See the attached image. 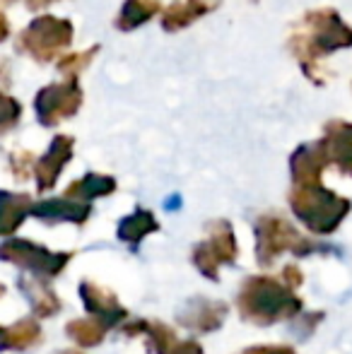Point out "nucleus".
<instances>
[{"mask_svg": "<svg viewBox=\"0 0 352 354\" xmlns=\"http://www.w3.org/2000/svg\"><path fill=\"white\" fill-rule=\"evenodd\" d=\"M113 188H116V183H113V178L109 176H97V174H87L82 181L73 183V188L66 193L68 198H75V201H92V198H102V196H109V193H113Z\"/></svg>", "mask_w": 352, "mask_h": 354, "instance_id": "2eb2a0df", "label": "nucleus"}, {"mask_svg": "<svg viewBox=\"0 0 352 354\" xmlns=\"http://www.w3.org/2000/svg\"><path fill=\"white\" fill-rule=\"evenodd\" d=\"M290 201L295 214L314 234L335 232L338 224L345 219V214L350 212V203L345 198H338L335 193L321 188L319 183L302 186Z\"/></svg>", "mask_w": 352, "mask_h": 354, "instance_id": "7ed1b4c3", "label": "nucleus"}, {"mask_svg": "<svg viewBox=\"0 0 352 354\" xmlns=\"http://www.w3.org/2000/svg\"><path fill=\"white\" fill-rule=\"evenodd\" d=\"M230 306L225 301H212V299H191L181 311L176 313L178 326L196 333H212L222 328Z\"/></svg>", "mask_w": 352, "mask_h": 354, "instance_id": "0eeeda50", "label": "nucleus"}, {"mask_svg": "<svg viewBox=\"0 0 352 354\" xmlns=\"http://www.w3.org/2000/svg\"><path fill=\"white\" fill-rule=\"evenodd\" d=\"M169 354H205L198 340H181L169 350Z\"/></svg>", "mask_w": 352, "mask_h": 354, "instance_id": "f3484780", "label": "nucleus"}, {"mask_svg": "<svg viewBox=\"0 0 352 354\" xmlns=\"http://www.w3.org/2000/svg\"><path fill=\"white\" fill-rule=\"evenodd\" d=\"M121 333L128 337L145 335L147 345H150V350L155 354H169L172 347L178 342L174 328H169L162 321H147V318H138V321L121 323Z\"/></svg>", "mask_w": 352, "mask_h": 354, "instance_id": "6e6552de", "label": "nucleus"}, {"mask_svg": "<svg viewBox=\"0 0 352 354\" xmlns=\"http://www.w3.org/2000/svg\"><path fill=\"white\" fill-rule=\"evenodd\" d=\"M157 229H160V224H157L155 214L150 210H136L133 214H128V217H123L121 222H118L116 236L121 239L123 243L136 248L142 239L150 236V234L157 232Z\"/></svg>", "mask_w": 352, "mask_h": 354, "instance_id": "ddd939ff", "label": "nucleus"}, {"mask_svg": "<svg viewBox=\"0 0 352 354\" xmlns=\"http://www.w3.org/2000/svg\"><path fill=\"white\" fill-rule=\"evenodd\" d=\"M237 311L244 321L256 326H272L280 321H292L299 316L302 299L295 287L282 277L256 275L246 277L237 294Z\"/></svg>", "mask_w": 352, "mask_h": 354, "instance_id": "f257e3e1", "label": "nucleus"}, {"mask_svg": "<svg viewBox=\"0 0 352 354\" xmlns=\"http://www.w3.org/2000/svg\"><path fill=\"white\" fill-rule=\"evenodd\" d=\"M41 337L44 333L37 318H19L12 326L0 328V350H15V352L32 350L34 345H39Z\"/></svg>", "mask_w": 352, "mask_h": 354, "instance_id": "9b49d317", "label": "nucleus"}, {"mask_svg": "<svg viewBox=\"0 0 352 354\" xmlns=\"http://www.w3.org/2000/svg\"><path fill=\"white\" fill-rule=\"evenodd\" d=\"M73 256H75L73 251H51L29 239H10V241L0 243V261L12 263V266L32 272L39 280L58 277L73 261Z\"/></svg>", "mask_w": 352, "mask_h": 354, "instance_id": "20e7f679", "label": "nucleus"}, {"mask_svg": "<svg viewBox=\"0 0 352 354\" xmlns=\"http://www.w3.org/2000/svg\"><path fill=\"white\" fill-rule=\"evenodd\" d=\"M280 277L285 280L287 284H292V287H299L302 282H304V275H302V270H299V266H287L285 270L280 272Z\"/></svg>", "mask_w": 352, "mask_h": 354, "instance_id": "a211bd4d", "label": "nucleus"}, {"mask_svg": "<svg viewBox=\"0 0 352 354\" xmlns=\"http://www.w3.org/2000/svg\"><path fill=\"white\" fill-rule=\"evenodd\" d=\"M17 287H19V292L27 297L34 318H39V321L56 316V313L61 311V306H63L61 297L53 292L48 280H39V277L37 280H29V277H22V280L17 282Z\"/></svg>", "mask_w": 352, "mask_h": 354, "instance_id": "1a4fd4ad", "label": "nucleus"}, {"mask_svg": "<svg viewBox=\"0 0 352 354\" xmlns=\"http://www.w3.org/2000/svg\"><path fill=\"white\" fill-rule=\"evenodd\" d=\"M0 294H5V287H3V284H0Z\"/></svg>", "mask_w": 352, "mask_h": 354, "instance_id": "aec40b11", "label": "nucleus"}, {"mask_svg": "<svg viewBox=\"0 0 352 354\" xmlns=\"http://www.w3.org/2000/svg\"><path fill=\"white\" fill-rule=\"evenodd\" d=\"M89 205L75 201V198H56V201H44L32 205V214L44 222H73V224H82L89 217Z\"/></svg>", "mask_w": 352, "mask_h": 354, "instance_id": "9d476101", "label": "nucleus"}, {"mask_svg": "<svg viewBox=\"0 0 352 354\" xmlns=\"http://www.w3.org/2000/svg\"><path fill=\"white\" fill-rule=\"evenodd\" d=\"M32 214V201L19 193L0 191V236H10Z\"/></svg>", "mask_w": 352, "mask_h": 354, "instance_id": "f8f14e48", "label": "nucleus"}, {"mask_svg": "<svg viewBox=\"0 0 352 354\" xmlns=\"http://www.w3.org/2000/svg\"><path fill=\"white\" fill-rule=\"evenodd\" d=\"M237 258H239V246L230 222H212L207 229V239L198 243L191 253L193 266L212 282L220 280V268L232 266Z\"/></svg>", "mask_w": 352, "mask_h": 354, "instance_id": "39448f33", "label": "nucleus"}, {"mask_svg": "<svg viewBox=\"0 0 352 354\" xmlns=\"http://www.w3.org/2000/svg\"><path fill=\"white\" fill-rule=\"evenodd\" d=\"M56 354H85V352H80V350H61V352H56Z\"/></svg>", "mask_w": 352, "mask_h": 354, "instance_id": "6ab92c4d", "label": "nucleus"}, {"mask_svg": "<svg viewBox=\"0 0 352 354\" xmlns=\"http://www.w3.org/2000/svg\"><path fill=\"white\" fill-rule=\"evenodd\" d=\"M256 234V261L259 266H272L282 253H292L297 258L314 256V253H328L331 248L324 243L311 241L309 236L299 234L287 219L282 217H261L254 227Z\"/></svg>", "mask_w": 352, "mask_h": 354, "instance_id": "f03ea898", "label": "nucleus"}, {"mask_svg": "<svg viewBox=\"0 0 352 354\" xmlns=\"http://www.w3.org/2000/svg\"><path fill=\"white\" fill-rule=\"evenodd\" d=\"M109 326H104L99 318H75L66 326V335L80 347H97L104 342Z\"/></svg>", "mask_w": 352, "mask_h": 354, "instance_id": "4468645a", "label": "nucleus"}, {"mask_svg": "<svg viewBox=\"0 0 352 354\" xmlns=\"http://www.w3.org/2000/svg\"><path fill=\"white\" fill-rule=\"evenodd\" d=\"M241 354H297V350L292 345H254Z\"/></svg>", "mask_w": 352, "mask_h": 354, "instance_id": "dca6fc26", "label": "nucleus"}, {"mask_svg": "<svg viewBox=\"0 0 352 354\" xmlns=\"http://www.w3.org/2000/svg\"><path fill=\"white\" fill-rule=\"evenodd\" d=\"M77 292H80V299L87 311L92 313L94 318H99L104 326L116 328L128 321V308L118 301V297L111 289L102 287V284H97L92 280H82Z\"/></svg>", "mask_w": 352, "mask_h": 354, "instance_id": "423d86ee", "label": "nucleus"}]
</instances>
